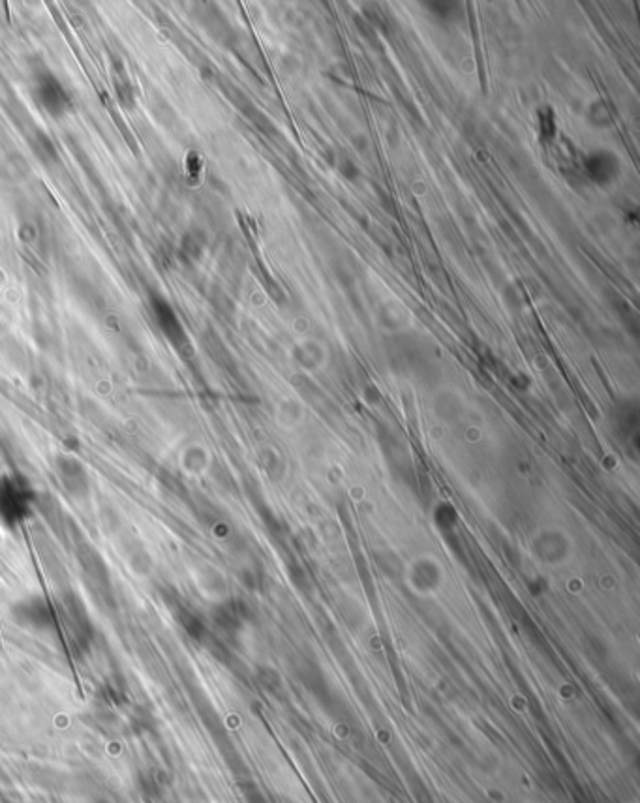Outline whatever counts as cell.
<instances>
[{
  "mask_svg": "<svg viewBox=\"0 0 640 803\" xmlns=\"http://www.w3.org/2000/svg\"><path fill=\"white\" fill-rule=\"evenodd\" d=\"M445 580V571L434 556L413 557L405 567V582L413 593L417 595H434L440 592L441 584Z\"/></svg>",
  "mask_w": 640,
  "mask_h": 803,
  "instance_id": "obj_1",
  "label": "cell"
},
{
  "mask_svg": "<svg viewBox=\"0 0 640 803\" xmlns=\"http://www.w3.org/2000/svg\"><path fill=\"white\" fill-rule=\"evenodd\" d=\"M15 620L25 623L27 627L46 629L51 623V610L41 601H30V603L19 604L15 610Z\"/></svg>",
  "mask_w": 640,
  "mask_h": 803,
  "instance_id": "obj_2",
  "label": "cell"
},
{
  "mask_svg": "<svg viewBox=\"0 0 640 803\" xmlns=\"http://www.w3.org/2000/svg\"><path fill=\"white\" fill-rule=\"evenodd\" d=\"M38 96H40L41 104L48 107L51 113H59L64 109L66 104L64 90L60 88V85L57 81L43 79V81L40 83V87H38Z\"/></svg>",
  "mask_w": 640,
  "mask_h": 803,
  "instance_id": "obj_3",
  "label": "cell"
},
{
  "mask_svg": "<svg viewBox=\"0 0 640 803\" xmlns=\"http://www.w3.org/2000/svg\"><path fill=\"white\" fill-rule=\"evenodd\" d=\"M612 156H608V154H605V156H593L590 162H587V169H590V173H592L593 179H597V181H608L611 179V173H614L611 167V164H614L612 162Z\"/></svg>",
  "mask_w": 640,
  "mask_h": 803,
  "instance_id": "obj_4",
  "label": "cell"
},
{
  "mask_svg": "<svg viewBox=\"0 0 640 803\" xmlns=\"http://www.w3.org/2000/svg\"><path fill=\"white\" fill-rule=\"evenodd\" d=\"M88 803H111V799H107V797L104 796H95L88 799Z\"/></svg>",
  "mask_w": 640,
  "mask_h": 803,
  "instance_id": "obj_5",
  "label": "cell"
}]
</instances>
